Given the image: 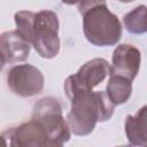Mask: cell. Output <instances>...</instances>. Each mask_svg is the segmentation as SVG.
I'll return each instance as SVG.
<instances>
[{"label": "cell", "instance_id": "12", "mask_svg": "<svg viewBox=\"0 0 147 147\" xmlns=\"http://www.w3.org/2000/svg\"><path fill=\"white\" fill-rule=\"evenodd\" d=\"M125 29L133 34L147 32V6L140 5L123 17Z\"/></svg>", "mask_w": 147, "mask_h": 147}, {"label": "cell", "instance_id": "8", "mask_svg": "<svg viewBox=\"0 0 147 147\" xmlns=\"http://www.w3.org/2000/svg\"><path fill=\"white\" fill-rule=\"evenodd\" d=\"M140 51L129 44L118 45L113 53L109 75H116L133 80L140 68Z\"/></svg>", "mask_w": 147, "mask_h": 147}, {"label": "cell", "instance_id": "7", "mask_svg": "<svg viewBox=\"0 0 147 147\" xmlns=\"http://www.w3.org/2000/svg\"><path fill=\"white\" fill-rule=\"evenodd\" d=\"M109 69L110 65L107 60L93 59L83 64L75 75L69 76L64 82V86L93 90L106 78Z\"/></svg>", "mask_w": 147, "mask_h": 147}, {"label": "cell", "instance_id": "1", "mask_svg": "<svg viewBox=\"0 0 147 147\" xmlns=\"http://www.w3.org/2000/svg\"><path fill=\"white\" fill-rule=\"evenodd\" d=\"M63 87L71 101L67 122L74 134L87 136L94 130L98 122H105L113 116L115 105L107 92H93V90L71 86Z\"/></svg>", "mask_w": 147, "mask_h": 147}, {"label": "cell", "instance_id": "10", "mask_svg": "<svg viewBox=\"0 0 147 147\" xmlns=\"http://www.w3.org/2000/svg\"><path fill=\"white\" fill-rule=\"evenodd\" d=\"M125 134L131 145H147V105L125 118Z\"/></svg>", "mask_w": 147, "mask_h": 147}, {"label": "cell", "instance_id": "13", "mask_svg": "<svg viewBox=\"0 0 147 147\" xmlns=\"http://www.w3.org/2000/svg\"><path fill=\"white\" fill-rule=\"evenodd\" d=\"M62 2L67 5H77V8L82 15L95 6L106 5V0H62Z\"/></svg>", "mask_w": 147, "mask_h": 147}, {"label": "cell", "instance_id": "2", "mask_svg": "<svg viewBox=\"0 0 147 147\" xmlns=\"http://www.w3.org/2000/svg\"><path fill=\"white\" fill-rule=\"evenodd\" d=\"M16 30L44 59H53L60 52L59 17L52 10L17 11L14 16Z\"/></svg>", "mask_w": 147, "mask_h": 147}, {"label": "cell", "instance_id": "3", "mask_svg": "<svg viewBox=\"0 0 147 147\" xmlns=\"http://www.w3.org/2000/svg\"><path fill=\"white\" fill-rule=\"evenodd\" d=\"M83 30L92 45L101 47L116 45L122 37L119 20L106 5L95 6L83 15Z\"/></svg>", "mask_w": 147, "mask_h": 147}, {"label": "cell", "instance_id": "6", "mask_svg": "<svg viewBox=\"0 0 147 147\" xmlns=\"http://www.w3.org/2000/svg\"><path fill=\"white\" fill-rule=\"evenodd\" d=\"M5 142L8 140L11 147H44L49 146L48 134L45 129L33 118L2 132ZM6 145V146H7Z\"/></svg>", "mask_w": 147, "mask_h": 147}, {"label": "cell", "instance_id": "11", "mask_svg": "<svg viewBox=\"0 0 147 147\" xmlns=\"http://www.w3.org/2000/svg\"><path fill=\"white\" fill-rule=\"evenodd\" d=\"M106 92L115 106L116 105H123L131 96L132 80L124 78V77H121V76L110 75Z\"/></svg>", "mask_w": 147, "mask_h": 147}, {"label": "cell", "instance_id": "14", "mask_svg": "<svg viewBox=\"0 0 147 147\" xmlns=\"http://www.w3.org/2000/svg\"><path fill=\"white\" fill-rule=\"evenodd\" d=\"M118 1H121V2H131V1H134V0H118Z\"/></svg>", "mask_w": 147, "mask_h": 147}, {"label": "cell", "instance_id": "9", "mask_svg": "<svg viewBox=\"0 0 147 147\" xmlns=\"http://www.w3.org/2000/svg\"><path fill=\"white\" fill-rule=\"evenodd\" d=\"M31 44L17 31H6L0 37L1 65L25 61L30 54Z\"/></svg>", "mask_w": 147, "mask_h": 147}, {"label": "cell", "instance_id": "5", "mask_svg": "<svg viewBox=\"0 0 147 147\" xmlns=\"http://www.w3.org/2000/svg\"><path fill=\"white\" fill-rule=\"evenodd\" d=\"M7 85L14 94L29 98L41 92L44 76L39 69L31 64H18L8 70Z\"/></svg>", "mask_w": 147, "mask_h": 147}, {"label": "cell", "instance_id": "4", "mask_svg": "<svg viewBox=\"0 0 147 147\" xmlns=\"http://www.w3.org/2000/svg\"><path fill=\"white\" fill-rule=\"evenodd\" d=\"M47 132L49 146L60 147L70 139V127L62 115L60 102L52 98H42L33 107L32 117Z\"/></svg>", "mask_w": 147, "mask_h": 147}]
</instances>
